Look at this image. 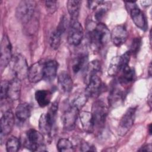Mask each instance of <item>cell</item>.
Returning a JSON list of instances; mask_svg holds the SVG:
<instances>
[{
  "label": "cell",
  "mask_w": 152,
  "mask_h": 152,
  "mask_svg": "<svg viewBox=\"0 0 152 152\" xmlns=\"http://www.w3.org/2000/svg\"><path fill=\"white\" fill-rule=\"evenodd\" d=\"M88 38L91 46L94 50H100L104 48L110 40V32L103 23H96L88 30Z\"/></svg>",
  "instance_id": "obj_1"
},
{
  "label": "cell",
  "mask_w": 152,
  "mask_h": 152,
  "mask_svg": "<svg viewBox=\"0 0 152 152\" xmlns=\"http://www.w3.org/2000/svg\"><path fill=\"white\" fill-rule=\"evenodd\" d=\"M108 108L102 100H96L94 102L91 107V114L94 122V131H101L104 127Z\"/></svg>",
  "instance_id": "obj_2"
},
{
  "label": "cell",
  "mask_w": 152,
  "mask_h": 152,
  "mask_svg": "<svg viewBox=\"0 0 152 152\" xmlns=\"http://www.w3.org/2000/svg\"><path fill=\"white\" fill-rule=\"evenodd\" d=\"M11 70L14 75L20 80L27 77L28 66L25 57L20 53L14 54L10 62Z\"/></svg>",
  "instance_id": "obj_3"
},
{
  "label": "cell",
  "mask_w": 152,
  "mask_h": 152,
  "mask_svg": "<svg viewBox=\"0 0 152 152\" xmlns=\"http://www.w3.org/2000/svg\"><path fill=\"white\" fill-rule=\"evenodd\" d=\"M36 9V2L30 0H23L18 4L15 16L23 24L29 23L34 14Z\"/></svg>",
  "instance_id": "obj_4"
},
{
  "label": "cell",
  "mask_w": 152,
  "mask_h": 152,
  "mask_svg": "<svg viewBox=\"0 0 152 152\" xmlns=\"http://www.w3.org/2000/svg\"><path fill=\"white\" fill-rule=\"evenodd\" d=\"M24 147L30 151H44L43 134L34 129H28L26 134V139L24 142Z\"/></svg>",
  "instance_id": "obj_5"
},
{
  "label": "cell",
  "mask_w": 152,
  "mask_h": 152,
  "mask_svg": "<svg viewBox=\"0 0 152 152\" xmlns=\"http://www.w3.org/2000/svg\"><path fill=\"white\" fill-rule=\"evenodd\" d=\"M125 8L129 14L135 26L142 30L147 28V22L144 13L140 9L135 2H124Z\"/></svg>",
  "instance_id": "obj_6"
},
{
  "label": "cell",
  "mask_w": 152,
  "mask_h": 152,
  "mask_svg": "<svg viewBox=\"0 0 152 152\" xmlns=\"http://www.w3.org/2000/svg\"><path fill=\"white\" fill-rule=\"evenodd\" d=\"M131 55L129 52L127 51L121 56L113 57L109 64L108 74L112 77L119 74L125 66L129 65Z\"/></svg>",
  "instance_id": "obj_7"
},
{
  "label": "cell",
  "mask_w": 152,
  "mask_h": 152,
  "mask_svg": "<svg viewBox=\"0 0 152 152\" xmlns=\"http://www.w3.org/2000/svg\"><path fill=\"white\" fill-rule=\"evenodd\" d=\"M137 107H129L122 115L119 122L118 133L121 136L125 135L134 125Z\"/></svg>",
  "instance_id": "obj_8"
},
{
  "label": "cell",
  "mask_w": 152,
  "mask_h": 152,
  "mask_svg": "<svg viewBox=\"0 0 152 152\" xmlns=\"http://www.w3.org/2000/svg\"><path fill=\"white\" fill-rule=\"evenodd\" d=\"M84 36L83 28L81 23L76 20H71L68 33V42L69 45L78 46L81 42Z\"/></svg>",
  "instance_id": "obj_9"
},
{
  "label": "cell",
  "mask_w": 152,
  "mask_h": 152,
  "mask_svg": "<svg viewBox=\"0 0 152 152\" xmlns=\"http://www.w3.org/2000/svg\"><path fill=\"white\" fill-rule=\"evenodd\" d=\"M12 46L8 37L5 34L1 40V56L0 68L1 72L7 66L12 59Z\"/></svg>",
  "instance_id": "obj_10"
},
{
  "label": "cell",
  "mask_w": 152,
  "mask_h": 152,
  "mask_svg": "<svg viewBox=\"0 0 152 152\" xmlns=\"http://www.w3.org/2000/svg\"><path fill=\"white\" fill-rule=\"evenodd\" d=\"M87 84L85 93L88 98H97L103 91V84L99 74L90 77Z\"/></svg>",
  "instance_id": "obj_11"
},
{
  "label": "cell",
  "mask_w": 152,
  "mask_h": 152,
  "mask_svg": "<svg viewBox=\"0 0 152 152\" xmlns=\"http://www.w3.org/2000/svg\"><path fill=\"white\" fill-rule=\"evenodd\" d=\"M78 116L79 109L77 107L71 104L62 115L61 121L64 128L68 131L74 129Z\"/></svg>",
  "instance_id": "obj_12"
},
{
  "label": "cell",
  "mask_w": 152,
  "mask_h": 152,
  "mask_svg": "<svg viewBox=\"0 0 152 152\" xmlns=\"http://www.w3.org/2000/svg\"><path fill=\"white\" fill-rule=\"evenodd\" d=\"M15 122L13 112L9 109L6 110L1 119V141L3 137L9 135L12 131Z\"/></svg>",
  "instance_id": "obj_13"
},
{
  "label": "cell",
  "mask_w": 152,
  "mask_h": 152,
  "mask_svg": "<svg viewBox=\"0 0 152 152\" xmlns=\"http://www.w3.org/2000/svg\"><path fill=\"white\" fill-rule=\"evenodd\" d=\"M45 60H40L32 64L28 70L27 78L30 83H36L43 80Z\"/></svg>",
  "instance_id": "obj_14"
},
{
  "label": "cell",
  "mask_w": 152,
  "mask_h": 152,
  "mask_svg": "<svg viewBox=\"0 0 152 152\" xmlns=\"http://www.w3.org/2000/svg\"><path fill=\"white\" fill-rule=\"evenodd\" d=\"M125 90L122 86L117 81L112 86L108 96L109 104L113 107L120 104L125 97Z\"/></svg>",
  "instance_id": "obj_15"
},
{
  "label": "cell",
  "mask_w": 152,
  "mask_h": 152,
  "mask_svg": "<svg viewBox=\"0 0 152 152\" xmlns=\"http://www.w3.org/2000/svg\"><path fill=\"white\" fill-rule=\"evenodd\" d=\"M128 36L127 29L123 25L115 26L110 32V40L113 45L117 47L122 45L126 41Z\"/></svg>",
  "instance_id": "obj_16"
},
{
  "label": "cell",
  "mask_w": 152,
  "mask_h": 152,
  "mask_svg": "<svg viewBox=\"0 0 152 152\" xmlns=\"http://www.w3.org/2000/svg\"><path fill=\"white\" fill-rule=\"evenodd\" d=\"M58 66V63L55 60L50 59L45 61L43 80L48 82L53 81L56 77Z\"/></svg>",
  "instance_id": "obj_17"
},
{
  "label": "cell",
  "mask_w": 152,
  "mask_h": 152,
  "mask_svg": "<svg viewBox=\"0 0 152 152\" xmlns=\"http://www.w3.org/2000/svg\"><path fill=\"white\" fill-rule=\"evenodd\" d=\"M21 80L13 78L9 81L8 91H7V99L11 101L17 100L21 94Z\"/></svg>",
  "instance_id": "obj_18"
},
{
  "label": "cell",
  "mask_w": 152,
  "mask_h": 152,
  "mask_svg": "<svg viewBox=\"0 0 152 152\" xmlns=\"http://www.w3.org/2000/svg\"><path fill=\"white\" fill-rule=\"evenodd\" d=\"M118 82L122 86H128L132 83L135 77V72L133 68L128 65L125 66L119 74Z\"/></svg>",
  "instance_id": "obj_19"
},
{
  "label": "cell",
  "mask_w": 152,
  "mask_h": 152,
  "mask_svg": "<svg viewBox=\"0 0 152 152\" xmlns=\"http://www.w3.org/2000/svg\"><path fill=\"white\" fill-rule=\"evenodd\" d=\"M88 57L86 52H81L78 54L72 62V69L74 73L84 71L88 65Z\"/></svg>",
  "instance_id": "obj_20"
},
{
  "label": "cell",
  "mask_w": 152,
  "mask_h": 152,
  "mask_svg": "<svg viewBox=\"0 0 152 152\" xmlns=\"http://www.w3.org/2000/svg\"><path fill=\"white\" fill-rule=\"evenodd\" d=\"M58 82L62 92L69 93L73 87V81L70 75L66 71H61L58 76Z\"/></svg>",
  "instance_id": "obj_21"
},
{
  "label": "cell",
  "mask_w": 152,
  "mask_h": 152,
  "mask_svg": "<svg viewBox=\"0 0 152 152\" xmlns=\"http://www.w3.org/2000/svg\"><path fill=\"white\" fill-rule=\"evenodd\" d=\"M80 122L84 131L91 134L94 132V122L91 112L88 111H81L79 113Z\"/></svg>",
  "instance_id": "obj_22"
},
{
  "label": "cell",
  "mask_w": 152,
  "mask_h": 152,
  "mask_svg": "<svg viewBox=\"0 0 152 152\" xmlns=\"http://www.w3.org/2000/svg\"><path fill=\"white\" fill-rule=\"evenodd\" d=\"M15 116L21 122L26 121L31 115V107L26 102L20 103L15 109Z\"/></svg>",
  "instance_id": "obj_23"
},
{
  "label": "cell",
  "mask_w": 152,
  "mask_h": 152,
  "mask_svg": "<svg viewBox=\"0 0 152 152\" xmlns=\"http://www.w3.org/2000/svg\"><path fill=\"white\" fill-rule=\"evenodd\" d=\"M51 93L46 90H39L35 92L34 97L36 102L41 107L48 106L51 99Z\"/></svg>",
  "instance_id": "obj_24"
},
{
  "label": "cell",
  "mask_w": 152,
  "mask_h": 152,
  "mask_svg": "<svg viewBox=\"0 0 152 152\" xmlns=\"http://www.w3.org/2000/svg\"><path fill=\"white\" fill-rule=\"evenodd\" d=\"M101 71L100 62L97 60H94L88 64L84 71L85 81L87 83L90 77L94 75L99 74Z\"/></svg>",
  "instance_id": "obj_25"
},
{
  "label": "cell",
  "mask_w": 152,
  "mask_h": 152,
  "mask_svg": "<svg viewBox=\"0 0 152 152\" xmlns=\"http://www.w3.org/2000/svg\"><path fill=\"white\" fill-rule=\"evenodd\" d=\"M109 2L104 1H99L97 5L93 10L94 11V18L97 21L101 22L109 10Z\"/></svg>",
  "instance_id": "obj_26"
},
{
  "label": "cell",
  "mask_w": 152,
  "mask_h": 152,
  "mask_svg": "<svg viewBox=\"0 0 152 152\" xmlns=\"http://www.w3.org/2000/svg\"><path fill=\"white\" fill-rule=\"evenodd\" d=\"M81 1L78 0H69L67 1L66 7L69 14L71 20L78 19Z\"/></svg>",
  "instance_id": "obj_27"
},
{
  "label": "cell",
  "mask_w": 152,
  "mask_h": 152,
  "mask_svg": "<svg viewBox=\"0 0 152 152\" xmlns=\"http://www.w3.org/2000/svg\"><path fill=\"white\" fill-rule=\"evenodd\" d=\"M39 128L40 131L45 135H50L53 126L48 121L46 113H42L39 119Z\"/></svg>",
  "instance_id": "obj_28"
},
{
  "label": "cell",
  "mask_w": 152,
  "mask_h": 152,
  "mask_svg": "<svg viewBox=\"0 0 152 152\" xmlns=\"http://www.w3.org/2000/svg\"><path fill=\"white\" fill-rule=\"evenodd\" d=\"M64 33L57 28L52 32L49 37V44L52 49L56 50L59 48L61 44V36Z\"/></svg>",
  "instance_id": "obj_29"
},
{
  "label": "cell",
  "mask_w": 152,
  "mask_h": 152,
  "mask_svg": "<svg viewBox=\"0 0 152 152\" xmlns=\"http://www.w3.org/2000/svg\"><path fill=\"white\" fill-rule=\"evenodd\" d=\"M58 150L59 152H70L74 151L72 143L67 138H60L56 145Z\"/></svg>",
  "instance_id": "obj_30"
},
{
  "label": "cell",
  "mask_w": 152,
  "mask_h": 152,
  "mask_svg": "<svg viewBox=\"0 0 152 152\" xmlns=\"http://www.w3.org/2000/svg\"><path fill=\"white\" fill-rule=\"evenodd\" d=\"M58 102L55 101L52 104L48 111L46 113L48 121L53 126H54V125L56 122V116L58 113Z\"/></svg>",
  "instance_id": "obj_31"
},
{
  "label": "cell",
  "mask_w": 152,
  "mask_h": 152,
  "mask_svg": "<svg viewBox=\"0 0 152 152\" xmlns=\"http://www.w3.org/2000/svg\"><path fill=\"white\" fill-rule=\"evenodd\" d=\"M20 145L19 139L15 136H11L6 142V150L8 152H16L18 151Z\"/></svg>",
  "instance_id": "obj_32"
},
{
  "label": "cell",
  "mask_w": 152,
  "mask_h": 152,
  "mask_svg": "<svg viewBox=\"0 0 152 152\" xmlns=\"http://www.w3.org/2000/svg\"><path fill=\"white\" fill-rule=\"evenodd\" d=\"M88 97L86 94V93H82L81 94L78 95L72 102L71 104L77 107L79 110L81 109L84 104L86 103L87 101Z\"/></svg>",
  "instance_id": "obj_33"
},
{
  "label": "cell",
  "mask_w": 152,
  "mask_h": 152,
  "mask_svg": "<svg viewBox=\"0 0 152 152\" xmlns=\"http://www.w3.org/2000/svg\"><path fill=\"white\" fill-rule=\"evenodd\" d=\"M141 39L140 37H134L130 45V49L128 50L131 55H136L138 52L141 48Z\"/></svg>",
  "instance_id": "obj_34"
},
{
  "label": "cell",
  "mask_w": 152,
  "mask_h": 152,
  "mask_svg": "<svg viewBox=\"0 0 152 152\" xmlns=\"http://www.w3.org/2000/svg\"><path fill=\"white\" fill-rule=\"evenodd\" d=\"M9 81L7 80H3L1 83V100L2 102L7 99V91Z\"/></svg>",
  "instance_id": "obj_35"
},
{
  "label": "cell",
  "mask_w": 152,
  "mask_h": 152,
  "mask_svg": "<svg viewBox=\"0 0 152 152\" xmlns=\"http://www.w3.org/2000/svg\"><path fill=\"white\" fill-rule=\"evenodd\" d=\"M45 8L48 13L53 14L57 10V1L53 0L45 1Z\"/></svg>",
  "instance_id": "obj_36"
},
{
  "label": "cell",
  "mask_w": 152,
  "mask_h": 152,
  "mask_svg": "<svg viewBox=\"0 0 152 152\" xmlns=\"http://www.w3.org/2000/svg\"><path fill=\"white\" fill-rule=\"evenodd\" d=\"M80 150L82 151H96L94 146L91 144H90L87 142L83 141L81 142L80 145Z\"/></svg>",
  "instance_id": "obj_37"
},
{
  "label": "cell",
  "mask_w": 152,
  "mask_h": 152,
  "mask_svg": "<svg viewBox=\"0 0 152 152\" xmlns=\"http://www.w3.org/2000/svg\"><path fill=\"white\" fill-rule=\"evenodd\" d=\"M151 144H145L144 145H143L142 147H141L139 150L138 151H151L152 149H151Z\"/></svg>",
  "instance_id": "obj_38"
},
{
  "label": "cell",
  "mask_w": 152,
  "mask_h": 152,
  "mask_svg": "<svg viewBox=\"0 0 152 152\" xmlns=\"http://www.w3.org/2000/svg\"><path fill=\"white\" fill-rule=\"evenodd\" d=\"M140 4L144 6V7H147V6H150L152 4V1L151 0H145V1H140Z\"/></svg>",
  "instance_id": "obj_39"
},
{
  "label": "cell",
  "mask_w": 152,
  "mask_h": 152,
  "mask_svg": "<svg viewBox=\"0 0 152 152\" xmlns=\"http://www.w3.org/2000/svg\"><path fill=\"white\" fill-rule=\"evenodd\" d=\"M148 71V75H149L150 77H151V62L150 63Z\"/></svg>",
  "instance_id": "obj_40"
},
{
  "label": "cell",
  "mask_w": 152,
  "mask_h": 152,
  "mask_svg": "<svg viewBox=\"0 0 152 152\" xmlns=\"http://www.w3.org/2000/svg\"><path fill=\"white\" fill-rule=\"evenodd\" d=\"M148 132H149V134L151 135V124L148 126Z\"/></svg>",
  "instance_id": "obj_41"
}]
</instances>
